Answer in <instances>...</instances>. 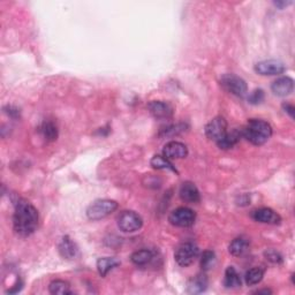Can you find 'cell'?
Segmentation results:
<instances>
[{"mask_svg":"<svg viewBox=\"0 0 295 295\" xmlns=\"http://www.w3.org/2000/svg\"><path fill=\"white\" fill-rule=\"evenodd\" d=\"M226 133H227V122L223 117L213 118L205 126V135L208 136V139L214 141L216 143L223 139Z\"/></svg>","mask_w":295,"mask_h":295,"instance_id":"9","label":"cell"},{"mask_svg":"<svg viewBox=\"0 0 295 295\" xmlns=\"http://www.w3.org/2000/svg\"><path fill=\"white\" fill-rule=\"evenodd\" d=\"M38 219V211L32 203L22 198L15 203L13 226L18 235L27 237L34 234L37 229Z\"/></svg>","mask_w":295,"mask_h":295,"instance_id":"1","label":"cell"},{"mask_svg":"<svg viewBox=\"0 0 295 295\" xmlns=\"http://www.w3.org/2000/svg\"><path fill=\"white\" fill-rule=\"evenodd\" d=\"M208 287V278L205 274H197L193 277L188 282V293L200 294L203 293Z\"/></svg>","mask_w":295,"mask_h":295,"instance_id":"16","label":"cell"},{"mask_svg":"<svg viewBox=\"0 0 295 295\" xmlns=\"http://www.w3.org/2000/svg\"><path fill=\"white\" fill-rule=\"evenodd\" d=\"M154 258V252L150 249H141V250H136L133 252L130 256L132 262L135 264L136 266H145L151 262Z\"/></svg>","mask_w":295,"mask_h":295,"instance_id":"17","label":"cell"},{"mask_svg":"<svg viewBox=\"0 0 295 295\" xmlns=\"http://www.w3.org/2000/svg\"><path fill=\"white\" fill-rule=\"evenodd\" d=\"M273 4H274V6L278 7V9L282 10V9H285V7L289 6L290 4H292V2H283V0H281V2H274Z\"/></svg>","mask_w":295,"mask_h":295,"instance_id":"32","label":"cell"},{"mask_svg":"<svg viewBox=\"0 0 295 295\" xmlns=\"http://www.w3.org/2000/svg\"><path fill=\"white\" fill-rule=\"evenodd\" d=\"M186 126L185 125H177V126H170V127H167L163 130L162 135L164 136H174V135H178V134L182 133L183 130H185Z\"/></svg>","mask_w":295,"mask_h":295,"instance_id":"29","label":"cell"},{"mask_svg":"<svg viewBox=\"0 0 295 295\" xmlns=\"http://www.w3.org/2000/svg\"><path fill=\"white\" fill-rule=\"evenodd\" d=\"M150 164L156 170H168L174 172V173H178L177 168L173 166V164L170 162V159H167L164 156H154L150 160Z\"/></svg>","mask_w":295,"mask_h":295,"instance_id":"24","label":"cell"},{"mask_svg":"<svg viewBox=\"0 0 295 295\" xmlns=\"http://www.w3.org/2000/svg\"><path fill=\"white\" fill-rule=\"evenodd\" d=\"M216 263V254L211 250H206L202 254L201 257V267L203 271H208L211 269Z\"/></svg>","mask_w":295,"mask_h":295,"instance_id":"26","label":"cell"},{"mask_svg":"<svg viewBox=\"0 0 295 295\" xmlns=\"http://www.w3.org/2000/svg\"><path fill=\"white\" fill-rule=\"evenodd\" d=\"M179 194L181 200L186 203H198L201 200L200 190H198L197 187L190 181L182 183Z\"/></svg>","mask_w":295,"mask_h":295,"instance_id":"14","label":"cell"},{"mask_svg":"<svg viewBox=\"0 0 295 295\" xmlns=\"http://www.w3.org/2000/svg\"><path fill=\"white\" fill-rule=\"evenodd\" d=\"M58 250L61 257L66 259H74L79 254L78 246H76L75 242H73L70 236H64L60 240Z\"/></svg>","mask_w":295,"mask_h":295,"instance_id":"15","label":"cell"},{"mask_svg":"<svg viewBox=\"0 0 295 295\" xmlns=\"http://www.w3.org/2000/svg\"><path fill=\"white\" fill-rule=\"evenodd\" d=\"M254 70L259 75L273 76V75L282 74V73L286 71V66L280 60L269 59V60L259 61V63L255 65Z\"/></svg>","mask_w":295,"mask_h":295,"instance_id":"8","label":"cell"},{"mask_svg":"<svg viewBox=\"0 0 295 295\" xmlns=\"http://www.w3.org/2000/svg\"><path fill=\"white\" fill-rule=\"evenodd\" d=\"M38 130H40L42 136H43L48 142L56 141L57 137H58V128H57L55 122L52 121H44L43 124L40 126Z\"/></svg>","mask_w":295,"mask_h":295,"instance_id":"22","label":"cell"},{"mask_svg":"<svg viewBox=\"0 0 295 295\" xmlns=\"http://www.w3.org/2000/svg\"><path fill=\"white\" fill-rule=\"evenodd\" d=\"M242 136V132L239 130H232L231 133H226L223 139L217 142V145L223 150H227L234 147V145L240 141V137Z\"/></svg>","mask_w":295,"mask_h":295,"instance_id":"20","label":"cell"},{"mask_svg":"<svg viewBox=\"0 0 295 295\" xmlns=\"http://www.w3.org/2000/svg\"><path fill=\"white\" fill-rule=\"evenodd\" d=\"M264 277V269L262 267H252V269L248 270L244 275V281L248 286H254L257 285Z\"/></svg>","mask_w":295,"mask_h":295,"instance_id":"25","label":"cell"},{"mask_svg":"<svg viewBox=\"0 0 295 295\" xmlns=\"http://www.w3.org/2000/svg\"><path fill=\"white\" fill-rule=\"evenodd\" d=\"M148 110L152 117L160 119V120H166L173 116V107L166 102L152 101L148 104Z\"/></svg>","mask_w":295,"mask_h":295,"instance_id":"11","label":"cell"},{"mask_svg":"<svg viewBox=\"0 0 295 295\" xmlns=\"http://www.w3.org/2000/svg\"><path fill=\"white\" fill-rule=\"evenodd\" d=\"M163 155L167 159H181L188 156V148L186 144L178 141H171L165 144L163 149Z\"/></svg>","mask_w":295,"mask_h":295,"instance_id":"10","label":"cell"},{"mask_svg":"<svg viewBox=\"0 0 295 295\" xmlns=\"http://www.w3.org/2000/svg\"><path fill=\"white\" fill-rule=\"evenodd\" d=\"M198 254H200V249L196 244L193 242H186L177 249L174 257L180 266L186 267L194 263Z\"/></svg>","mask_w":295,"mask_h":295,"instance_id":"7","label":"cell"},{"mask_svg":"<svg viewBox=\"0 0 295 295\" xmlns=\"http://www.w3.org/2000/svg\"><path fill=\"white\" fill-rule=\"evenodd\" d=\"M248 249H249V241L246 239V237H242V236L236 237V239L233 240L228 246L229 252H231L233 256H236V257L246 254Z\"/></svg>","mask_w":295,"mask_h":295,"instance_id":"18","label":"cell"},{"mask_svg":"<svg viewBox=\"0 0 295 295\" xmlns=\"http://www.w3.org/2000/svg\"><path fill=\"white\" fill-rule=\"evenodd\" d=\"M220 84L227 93L236 96V97H244L248 93V87L246 81L235 74H225L220 79Z\"/></svg>","mask_w":295,"mask_h":295,"instance_id":"4","label":"cell"},{"mask_svg":"<svg viewBox=\"0 0 295 295\" xmlns=\"http://www.w3.org/2000/svg\"><path fill=\"white\" fill-rule=\"evenodd\" d=\"M7 109H9V111H5V112L12 118H18L19 114H20V112L17 109H13L12 106H7Z\"/></svg>","mask_w":295,"mask_h":295,"instance_id":"31","label":"cell"},{"mask_svg":"<svg viewBox=\"0 0 295 295\" xmlns=\"http://www.w3.org/2000/svg\"><path fill=\"white\" fill-rule=\"evenodd\" d=\"M255 293L256 294H272V290L271 289H267V288H265V289H258V290H256Z\"/></svg>","mask_w":295,"mask_h":295,"instance_id":"33","label":"cell"},{"mask_svg":"<svg viewBox=\"0 0 295 295\" xmlns=\"http://www.w3.org/2000/svg\"><path fill=\"white\" fill-rule=\"evenodd\" d=\"M120 265V262L116 257H102L97 260V270L102 277H105L110 271Z\"/></svg>","mask_w":295,"mask_h":295,"instance_id":"21","label":"cell"},{"mask_svg":"<svg viewBox=\"0 0 295 295\" xmlns=\"http://www.w3.org/2000/svg\"><path fill=\"white\" fill-rule=\"evenodd\" d=\"M49 292L51 294L55 295H68V294H73L71 290V285L70 282L65 281V280H53L51 283L49 285Z\"/></svg>","mask_w":295,"mask_h":295,"instance_id":"23","label":"cell"},{"mask_svg":"<svg viewBox=\"0 0 295 295\" xmlns=\"http://www.w3.org/2000/svg\"><path fill=\"white\" fill-rule=\"evenodd\" d=\"M264 101V91L262 89H255L250 93L248 97V102L252 105H258Z\"/></svg>","mask_w":295,"mask_h":295,"instance_id":"28","label":"cell"},{"mask_svg":"<svg viewBox=\"0 0 295 295\" xmlns=\"http://www.w3.org/2000/svg\"><path fill=\"white\" fill-rule=\"evenodd\" d=\"M252 219L258 221L262 224H269V225H278L280 224L281 217L270 208H260L255 210L251 214Z\"/></svg>","mask_w":295,"mask_h":295,"instance_id":"12","label":"cell"},{"mask_svg":"<svg viewBox=\"0 0 295 295\" xmlns=\"http://www.w3.org/2000/svg\"><path fill=\"white\" fill-rule=\"evenodd\" d=\"M294 81L289 76H281L271 84V90L278 97H286L293 93Z\"/></svg>","mask_w":295,"mask_h":295,"instance_id":"13","label":"cell"},{"mask_svg":"<svg viewBox=\"0 0 295 295\" xmlns=\"http://www.w3.org/2000/svg\"><path fill=\"white\" fill-rule=\"evenodd\" d=\"M242 136L254 145H262L272 136V127L267 121L250 119L242 130Z\"/></svg>","mask_w":295,"mask_h":295,"instance_id":"2","label":"cell"},{"mask_svg":"<svg viewBox=\"0 0 295 295\" xmlns=\"http://www.w3.org/2000/svg\"><path fill=\"white\" fill-rule=\"evenodd\" d=\"M143 219L135 211L126 210L118 216V227L125 233H134L142 227Z\"/></svg>","mask_w":295,"mask_h":295,"instance_id":"5","label":"cell"},{"mask_svg":"<svg viewBox=\"0 0 295 295\" xmlns=\"http://www.w3.org/2000/svg\"><path fill=\"white\" fill-rule=\"evenodd\" d=\"M241 285H242V281H241L240 274L237 273L235 267L228 266L225 271L224 286L226 288H239Z\"/></svg>","mask_w":295,"mask_h":295,"instance_id":"19","label":"cell"},{"mask_svg":"<svg viewBox=\"0 0 295 295\" xmlns=\"http://www.w3.org/2000/svg\"><path fill=\"white\" fill-rule=\"evenodd\" d=\"M195 220H196V213L186 206H180L173 210L168 216V221L175 227H190L194 225Z\"/></svg>","mask_w":295,"mask_h":295,"instance_id":"6","label":"cell"},{"mask_svg":"<svg viewBox=\"0 0 295 295\" xmlns=\"http://www.w3.org/2000/svg\"><path fill=\"white\" fill-rule=\"evenodd\" d=\"M118 209V203L112 200H96L88 206L87 217L90 220L104 219Z\"/></svg>","mask_w":295,"mask_h":295,"instance_id":"3","label":"cell"},{"mask_svg":"<svg viewBox=\"0 0 295 295\" xmlns=\"http://www.w3.org/2000/svg\"><path fill=\"white\" fill-rule=\"evenodd\" d=\"M264 256H265V258L269 260V262L273 264H281L283 260L280 252L274 250V249H269V250H266L264 252Z\"/></svg>","mask_w":295,"mask_h":295,"instance_id":"27","label":"cell"},{"mask_svg":"<svg viewBox=\"0 0 295 295\" xmlns=\"http://www.w3.org/2000/svg\"><path fill=\"white\" fill-rule=\"evenodd\" d=\"M282 109L285 110V112H287L289 114L290 118H294V106L292 104H288V103H285V104H282Z\"/></svg>","mask_w":295,"mask_h":295,"instance_id":"30","label":"cell"}]
</instances>
